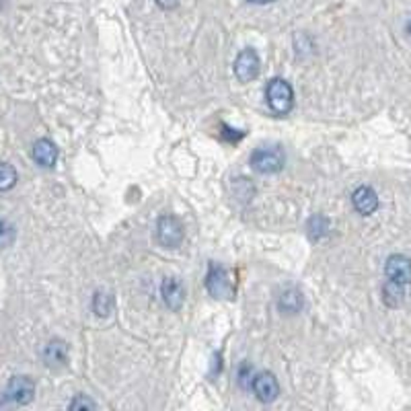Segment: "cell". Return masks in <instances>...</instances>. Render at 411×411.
Here are the masks:
<instances>
[{
  "label": "cell",
  "instance_id": "17",
  "mask_svg": "<svg viewBox=\"0 0 411 411\" xmlns=\"http://www.w3.org/2000/svg\"><path fill=\"white\" fill-rule=\"evenodd\" d=\"M385 303L389 306H399L403 301V284H395L389 280V284L385 286Z\"/></svg>",
  "mask_w": 411,
  "mask_h": 411
},
{
  "label": "cell",
  "instance_id": "7",
  "mask_svg": "<svg viewBox=\"0 0 411 411\" xmlns=\"http://www.w3.org/2000/svg\"><path fill=\"white\" fill-rule=\"evenodd\" d=\"M251 387H253L255 397L261 403H271L280 395V385H278L276 376L271 375V373H259V375L253 376V385Z\"/></svg>",
  "mask_w": 411,
  "mask_h": 411
},
{
  "label": "cell",
  "instance_id": "16",
  "mask_svg": "<svg viewBox=\"0 0 411 411\" xmlns=\"http://www.w3.org/2000/svg\"><path fill=\"white\" fill-rule=\"evenodd\" d=\"M327 231H329V222H327L325 216L317 214L311 218V222H308V234H311L313 241H319Z\"/></svg>",
  "mask_w": 411,
  "mask_h": 411
},
{
  "label": "cell",
  "instance_id": "6",
  "mask_svg": "<svg viewBox=\"0 0 411 411\" xmlns=\"http://www.w3.org/2000/svg\"><path fill=\"white\" fill-rule=\"evenodd\" d=\"M157 234H159V241L165 247H179L183 243V224L179 222V218L167 214L161 216L159 224H157Z\"/></svg>",
  "mask_w": 411,
  "mask_h": 411
},
{
  "label": "cell",
  "instance_id": "10",
  "mask_svg": "<svg viewBox=\"0 0 411 411\" xmlns=\"http://www.w3.org/2000/svg\"><path fill=\"white\" fill-rule=\"evenodd\" d=\"M352 204H354V208L362 216H370L378 208V196H376V192L373 187L362 185V187H358L356 192L352 194Z\"/></svg>",
  "mask_w": 411,
  "mask_h": 411
},
{
  "label": "cell",
  "instance_id": "12",
  "mask_svg": "<svg viewBox=\"0 0 411 411\" xmlns=\"http://www.w3.org/2000/svg\"><path fill=\"white\" fill-rule=\"evenodd\" d=\"M68 360V345L62 340H52L43 350L46 366H62Z\"/></svg>",
  "mask_w": 411,
  "mask_h": 411
},
{
  "label": "cell",
  "instance_id": "21",
  "mask_svg": "<svg viewBox=\"0 0 411 411\" xmlns=\"http://www.w3.org/2000/svg\"><path fill=\"white\" fill-rule=\"evenodd\" d=\"M253 4H268V2H274V0H249Z\"/></svg>",
  "mask_w": 411,
  "mask_h": 411
},
{
  "label": "cell",
  "instance_id": "8",
  "mask_svg": "<svg viewBox=\"0 0 411 411\" xmlns=\"http://www.w3.org/2000/svg\"><path fill=\"white\" fill-rule=\"evenodd\" d=\"M385 274L395 284H410L411 282V259L405 255H391L385 264Z\"/></svg>",
  "mask_w": 411,
  "mask_h": 411
},
{
  "label": "cell",
  "instance_id": "20",
  "mask_svg": "<svg viewBox=\"0 0 411 411\" xmlns=\"http://www.w3.org/2000/svg\"><path fill=\"white\" fill-rule=\"evenodd\" d=\"M9 403V399H6V393H0V407H4Z\"/></svg>",
  "mask_w": 411,
  "mask_h": 411
},
{
  "label": "cell",
  "instance_id": "11",
  "mask_svg": "<svg viewBox=\"0 0 411 411\" xmlns=\"http://www.w3.org/2000/svg\"><path fill=\"white\" fill-rule=\"evenodd\" d=\"M33 159H36L37 165H41V167H46V169L54 167L56 161H58V148H56V144L52 142V140H48V138L37 140V142L33 144Z\"/></svg>",
  "mask_w": 411,
  "mask_h": 411
},
{
  "label": "cell",
  "instance_id": "19",
  "mask_svg": "<svg viewBox=\"0 0 411 411\" xmlns=\"http://www.w3.org/2000/svg\"><path fill=\"white\" fill-rule=\"evenodd\" d=\"M97 405H95V401H90L89 397H85V395H78V397H74L71 401V405H68V410H95Z\"/></svg>",
  "mask_w": 411,
  "mask_h": 411
},
{
  "label": "cell",
  "instance_id": "4",
  "mask_svg": "<svg viewBox=\"0 0 411 411\" xmlns=\"http://www.w3.org/2000/svg\"><path fill=\"white\" fill-rule=\"evenodd\" d=\"M6 399L9 403L17 405H29L36 397V385L29 376H13L6 387Z\"/></svg>",
  "mask_w": 411,
  "mask_h": 411
},
{
  "label": "cell",
  "instance_id": "18",
  "mask_svg": "<svg viewBox=\"0 0 411 411\" xmlns=\"http://www.w3.org/2000/svg\"><path fill=\"white\" fill-rule=\"evenodd\" d=\"M15 236H17L15 227H13L11 222H6V220H0V249L11 247L13 241H15Z\"/></svg>",
  "mask_w": 411,
  "mask_h": 411
},
{
  "label": "cell",
  "instance_id": "9",
  "mask_svg": "<svg viewBox=\"0 0 411 411\" xmlns=\"http://www.w3.org/2000/svg\"><path fill=\"white\" fill-rule=\"evenodd\" d=\"M161 294L165 304L171 311H179L183 306V303H185V288H183L179 278H165L161 286Z\"/></svg>",
  "mask_w": 411,
  "mask_h": 411
},
{
  "label": "cell",
  "instance_id": "1",
  "mask_svg": "<svg viewBox=\"0 0 411 411\" xmlns=\"http://www.w3.org/2000/svg\"><path fill=\"white\" fill-rule=\"evenodd\" d=\"M269 109L278 115H288L294 108V90L284 78H271L266 87Z\"/></svg>",
  "mask_w": 411,
  "mask_h": 411
},
{
  "label": "cell",
  "instance_id": "14",
  "mask_svg": "<svg viewBox=\"0 0 411 411\" xmlns=\"http://www.w3.org/2000/svg\"><path fill=\"white\" fill-rule=\"evenodd\" d=\"M17 171L9 162H0V192H9L17 185Z\"/></svg>",
  "mask_w": 411,
  "mask_h": 411
},
{
  "label": "cell",
  "instance_id": "15",
  "mask_svg": "<svg viewBox=\"0 0 411 411\" xmlns=\"http://www.w3.org/2000/svg\"><path fill=\"white\" fill-rule=\"evenodd\" d=\"M111 306H113V298L108 292H97L95 298H93V311L97 317H108L111 313Z\"/></svg>",
  "mask_w": 411,
  "mask_h": 411
},
{
  "label": "cell",
  "instance_id": "2",
  "mask_svg": "<svg viewBox=\"0 0 411 411\" xmlns=\"http://www.w3.org/2000/svg\"><path fill=\"white\" fill-rule=\"evenodd\" d=\"M284 162H286V157H284V152H282L280 146L257 148V150L251 155V167H253L257 173H264V175L282 171Z\"/></svg>",
  "mask_w": 411,
  "mask_h": 411
},
{
  "label": "cell",
  "instance_id": "5",
  "mask_svg": "<svg viewBox=\"0 0 411 411\" xmlns=\"http://www.w3.org/2000/svg\"><path fill=\"white\" fill-rule=\"evenodd\" d=\"M261 71V60L255 50H243L234 60V76L241 83H251L259 76Z\"/></svg>",
  "mask_w": 411,
  "mask_h": 411
},
{
  "label": "cell",
  "instance_id": "3",
  "mask_svg": "<svg viewBox=\"0 0 411 411\" xmlns=\"http://www.w3.org/2000/svg\"><path fill=\"white\" fill-rule=\"evenodd\" d=\"M206 288L208 292L214 296V298H224V301H231L234 296V280L233 276L222 268V266H216L212 264L208 269V276H206Z\"/></svg>",
  "mask_w": 411,
  "mask_h": 411
},
{
  "label": "cell",
  "instance_id": "13",
  "mask_svg": "<svg viewBox=\"0 0 411 411\" xmlns=\"http://www.w3.org/2000/svg\"><path fill=\"white\" fill-rule=\"evenodd\" d=\"M278 306H280L282 313H288V315L298 313V311L303 308V294H301L296 288H290L286 292H282Z\"/></svg>",
  "mask_w": 411,
  "mask_h": 411
}]
</instances>
